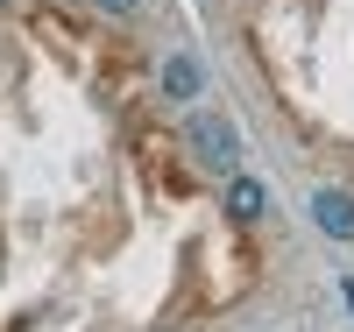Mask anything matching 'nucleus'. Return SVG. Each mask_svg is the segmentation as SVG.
<instances>
[{"mask_svg":"<svg viewBox=\"0 0 354 332\" xmlns=\"http://www.w3.org/2000/svg\"><path fill=\"white\" fill-rule=\"evenodd\" d=\"M185 141H192V156H198L205 170H220V177H241V128H234L227 113H192Z\"/></svg>","mask_w":354,"mask_h":332,"instance_id":"nucleus-1","label":"nucleus"},{"mask_svg":"<svg viewBox=\"0 0 354 332\" xmlns=\"http://www.w3.org/2000/svg\"><path fill=\"white\" fill-rule=\"evenodd\" d=\"M305 213H312V226L326 233V240H354V191H340V184H319V191L305 198Z\"/></svg>","mask_w":354,"mask_h":332,"instance_id":"nucleus-2","label":"nucleus"},{"mask_svg":"<svg viewBox=\"0 0 354 332\" xmlns=\"http://www.w3.org/2000/svg\"><path fill=\"white\" fill-rule=\"evenodd\" d=\"M156 92H163L170 106H192V99L205 92V64H198L192 50H170V57H163V71H156Z\"/></svg>","mask_w":354,"mask_h":332,"instance_id":"nucleus-3","label":"nucleus"},{"mask_svg":"<svg viewBox=\"0 0 354 332\" xmlns=\"http://www.w3.org/2000/svg\"><path fill=\"white\" fill-rule=\"evenodd\" d=\"M262 213H270V191H262L248 170H241V177H227V219H234V226H255Z\"/></svg>","mask_w":354,"mask_h":332,"instance_id":"nucleus-4","label":"nucleus"},{"mask_svg":"<svg viewBox=\"0 0 354 332\" xmlns=\"http://www.w3.org/2000/svg\"><path fill=\"white\" fill-rule=\"evenodd\" d=\"M100 14H113V21H128V14H142V0H93Z\"/></svg>","mask_w":354,"mask_h":332,"instance_id":"nucleus-5","label":"nucleus"},{"mask_svg":"<svg viewBox=\"0 0 354 332\" xmlns=\"http://www.w3.org/2000/svg\"><path fill=\"white\" fill-rule=\"evenodd\" d=\"M0 8H8V0H0Z\"/></svg>","mask_w":354,"mask_h":332,"instance_id":"nucleus-6","label":"nucleus"}]
</instances>
